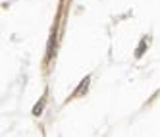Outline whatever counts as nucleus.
Instances as JSON below:
<instances>
[{"instance_id": "nucleus-2", "label": "nucleus", "mask_w": 160, "mask_h": 137, "mask_svg": "<svg viewBox=\"0 0 160 137\" xmlns=\"http://www.w3.org/2000/svg\"><path fill=\"white\" fill-rule=\"evenodd\" d=\"M42 106H44V100H39L37 104H35V108H33V114H35V116H39L41 110H42Z\"/></svg>"}, {"instance_id": "nucleus-1", "label": "nucleus", "mask_w": 160, "mask_h": 137, "mask_svg": "<svg viewBox=\"0 0 160 137\" xmlns=\"http://www.w3.org/2000/svg\"><path fill=\"white\" fill-rule=\"evenodd\" d=\"M89 79H91V77H85V79H83V83H81V87H77V91H75V95H81L83 91L87 89V85H89Z\"/></svg>"}, {"instance_id": "nucleus-3", "label": "nucleus", "mask_w": 160, "mask_h": 137, "mask_svg": "<svg viewBox=\"0 0 160 137\" xmlns=\"http://www.w3.org/2000/svg\"><path fill=\"white\" fill-rule=\"evenodd\" d=\"M54 44H56V35L52 33V37H50V47H48V56L54 54Z\"/></svg>"}, {"instance_id": "nucleus-4", "label": "nucleus", "mask_w": 160, "mask_h": 137, "mask_svg": "<svg viewBox=\"0 0 160 137\" xmlns=\"http://www.w3.org/2000/svg\"><path fill=\"white\" fill-rule=\"evenodd\" d=\"M143 50H145V44H141V47L137 48V56H141V54H143Z\"/></svg>"}]
</instances>
